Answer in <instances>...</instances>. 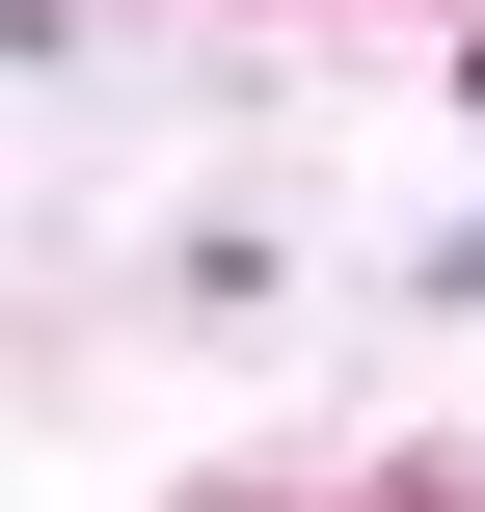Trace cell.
Segmentation results:
<instances>
[{
  "label": "cell",
  "instance_id": "obj_1",
  "mask_svg": "<svg viewBox=\"0 0 485 512\" xmlns=\"http://www.w3.org/2000/svg\"><path fill=\"white\" fill-rule=\"evenodd\" d=\"M459 297H485V243H459Z\"/></svg>",
  "mask_w": 485,
  "mask_h": 512
}]
</instances>
